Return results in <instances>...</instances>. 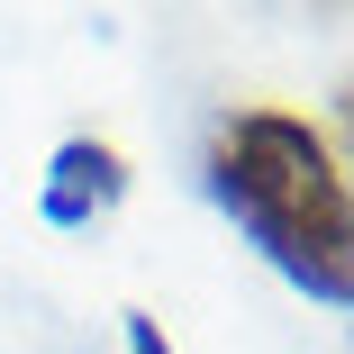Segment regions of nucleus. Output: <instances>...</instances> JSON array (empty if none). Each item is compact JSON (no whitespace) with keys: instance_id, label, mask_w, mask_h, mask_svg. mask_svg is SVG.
<instances>
[{"instance_id":"f257e3e1","label":"nucleus","mask_w":354,"mask_h":354,"mask_svg":"<svg viewBox=\"0 0 354 354\" xmlns=\"http://www.w3.org/2000/svg\"><path fill=\"white\" fill-rule=\"evenodd\" d=\"M209 200L291 291L354 309V173L300 109H227L209 127Z\"/></svg>"},{"instance_id":"f03ea898","label":"nucleus","mask_w":354,"mask_h":354,"mask_svg":"<svg viewBox=\"0 0 354 354\" xmlns=\"http://www.w3.org/2000/svg\"><path fill=\"white\" fill-rule=\"evenodd\" d=\"M118 200H127V155L109 146V136H64L46 182H37V218L64 227V236H82V227L109 218Z\"/></svg>"},{"instance_id":"7ed1b4c3","label":"nucleus","mask_w":354,"mask_h":354,"mask_svg":"<svg viewBox=\"0 0 354 354\" xmlns=\"http://www.w3.org/2000/svg\"><path fill=\"white\" fill-rule=\"evenodd\" d=\"M127 354H173L164 318H146V309H127Z\"/></svg>"},{"instance_id":"20e7f679","label":"nucleus","mask_w":354,"mask_h":354,"mask_svg":"<svg viewBox=\"0 0 354 354\" xmlns=\"http://www.w3.org/2000/svg\"><path fill=\"white\" fill-rule=\"evenodd\" d=\"M345 127H354V82H345Z\"/></svg>"}]
</instances>
